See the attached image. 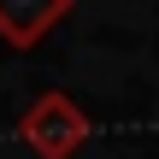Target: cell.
I'll return each instance as SVG.
<instances>
[{
	"label": "cell",
	"instance_id": "cell-1",
	"mask_svg": "<svg viewBox=\"0 0 159 159\" xmlns=\"http://www.w3.org/2000/svg\"><path fill=\"white\" fill-rule=\"evenodd\" d=\"M89 136H94L89 112H83L77 94H65V89H41V94L18 112V142L35 159H77L89 148Z\"/></svg>",
	"mask_w": 159,
	"mask_h": 159
},
{
	"label": "cell",
	"instance_id": "cell-2",
	"mask_svg": "<svg viewBox=\"0 0 159 159\" xmlns=\"http://www.w3.org/2000/svg\"><path fill=\"white\" fill-rule=\"evenodd\" d=\"M71 12H77L71 0H0V41H6L12 53H30V47H41Z\"/></svg>",
	"mask_w": 159,
	"mask_h": 159
}]
</instances>
